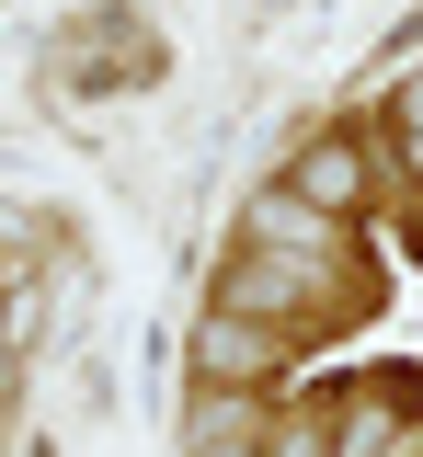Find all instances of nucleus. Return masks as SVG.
<instances>
[{
    "label": "nucleus",
    "instance_id": "1",
    "mask_svg": "<svg viewBox=\"0 0 423 457\" xmlns=\"http://www.w3.org/2000/svg\"><path fill=\"white\" fill-rule=\"evenodd\" d=\"M195 366H206V378H263V366H275V332H252V309H218V320L195 332Z\"/></svg>",
    "mask_w": 423,
    "mask_h": 457
},
{
    "label": "nucleus",
    "instance_id": "2",
    "mask_svg": "<svg viewBox=\"0 0 423 457\" xmlns=\"http://www.w3.org/2000/svg\"><path fill=\"white\" fill-rule=\"evenodd\" d=\"M355 183H366L355 149H309V161H298V195L320 206V218H332V206H355Z\"/></svg>",
    "mask_w": 423,
    "mask_h": 457
}]
</instances>
